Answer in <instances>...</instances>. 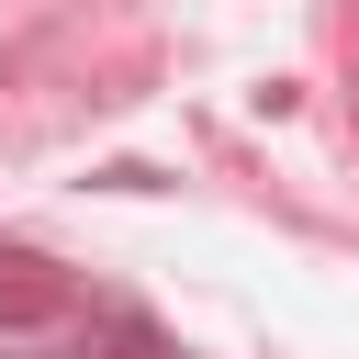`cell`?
Segmentation results:
<instances>
[{"instance_id":"1","label":"cell","mask_w":359,"mask_h":359,"mask_svg":"<svg viewBox=\"0 0 359 359\" xmlns=\"http://www.w3.org/2000/svg\"><path fill=\"white\" fill-rule=\"evenodd\" d=\"M67 292L45 280V258H0V325H34V314H56Z\"/></svg>"},{"instance_id":"2","label":"cell","mask_w":359,"mask_h":359,"mask_svg":"<svg viewBox=\"0 0 359 359\" xmlns=\"http://www.w3.org/2000/svg\"><path fill=\"white\" fill-rule=\"evenodd\" d=\"M101 359H168V337H157V325H112V348H101Z\"/></svg>"}]
</instances>
